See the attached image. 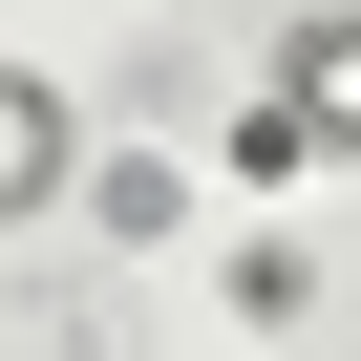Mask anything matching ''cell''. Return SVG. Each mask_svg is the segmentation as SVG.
I'll use <instances>...</instances> for the list:
<instances>
[{
  "label": "cell",
  "instance_id": "7a4b0ae2",
  "mask_svg": "<svg viewBox=\"0 0 361 361\" xmlns=\"http://www.w3.org/2000/svg\"><path fill=\"white\" fill-rule=\"evenodd\" d=\"M64 213H85L106 255H192V234H213V170H170V128H149V149H85V170H64Z\"/></svg>",
  "mask_w": 361,
  "mask_h": 361
},
{
  "label": "cell",
  "instance_id": "3957f363",
  "mask_svg": "<svg viewBox=\"0 0 361 361\" xmlns=\"http://www.w3.org/2000/svg\"><path fill=\"white\" fill-rule=\"evenodd\" d=\"M234 85H276V106L361 128V22H340V0H234Z\"/></svg>",
  "mask_w": 361,
  "mask_h": 361
},
{
  "label": "cell",
  "instance_id": "277c9868",
  "mask_svg": "<svg viewBox=\"0 0 361 361\" xmlns=\"http://www.w3.org/2000/svg\"><path fill=\"white\" fill-rule=\"evenodd\" d=\"M64 170H85V106H64L43 64H0V234H22V213H64Z\"/></svg>",
  "mask_w": 361,
  "mask_h": 361
},
{
  "label": "cell",
  "instance_id": "5b68a950",
  "mask_svg": "<svg viewBox=\"0 0 361 361\" xmlns=\"http://www.w3.org/2000/svg\"><path fill=\"white\" fill-rule=\"evenodd\" d=\"M213 255V319H255V340H319V255L298 234H192Z\"/></svg>",
  "mask_w": 361,
  "mask_h": 361
},
{
  "label": "cell",
  "instance_id": "6da1fadb",
  "mask_svg": "<svg viewBox=\"0 0 361 361\" xmlns=\"http://www.w3.org/2000/svg\"><path fill=\"white\" fill-rule=\"evenodd\" d=\"M170 128H192V170H234V192H319V170L361 149V128H319V106H276V85H149Z\"/></svg>",
  "mask_w": 361,
  "mask_h": 361
}]
</instances>
